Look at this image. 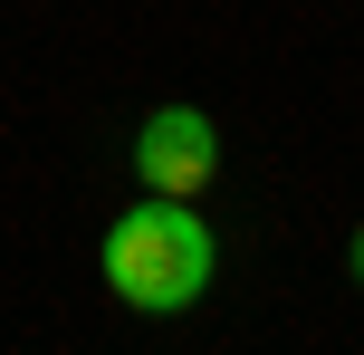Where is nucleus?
I'll use <instances>...</instances> for the list:
<instances>
[{
    "label": "nucleus",
    "mask_w": 364,
    "mask_h": 355,
    "mask_svg": "<svg viewBox=\"0 0 364 355\" xmlns=\"http://www.w3.org/2000/svg\"><path fill=\"white\" fill-rule=\"evenodd\" d=\"M346 269H355V288H364V231H355V240H346Z\"/></svg>",
    "instance_id": "7ed1b4c3"
},
{
    "label": "nucleus",
    "mask_w": 364,
    "mask_h": 355,
    "mask_svg": "<svg viewBox=\"0 0 364 355\" xmlns=\"http://www.w3.org/2000/svg\"><path fill=\"white\" fill-rule=\"evenodd\" d=\"M220 173V134L201 106H154L144 125H134V183L154 192V202H201Z\"/></svg>",
    "instance_id": "f03ea898"
},
{
    "label": "nucleus",
    "mask_w": 364,
    "mask_h": 355,
    "mask_svg": "<svg viewBox=\"0 0 364 355\" xmlns=\"http://www.w3.org/2000/svg\"><path fill=\"white\" fill-rule=\"evenodd\" d=\"M96 269H106V288L134 307V317H182V307L211 288L220 240H211V221H201L192 202H154V192H144L134 211H115V221H106Z\"/></svg>",
    "instance_id": "f257e3e1"
}]
</instances>
